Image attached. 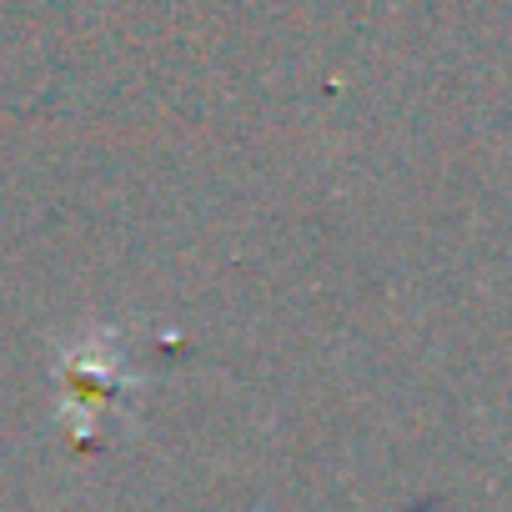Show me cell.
Returning a JSON list of instances; mask_svg holds the SVG:
<instances>
[{
	"label": "cell",
	"mask_w": 512,
	"mask_h": 512,
	"mask_svg": "<svg viewBox=\"0 0 512 512\" xmlns=\"http://www.w3.org/2000/svg\"><path fill=\"white\" fill-rule=\"evenodd\" d=\"M141 382L146 377L121 347V337L111 327H96L81 342H71L56 362V392H61L56 422L86 442L106 422H121V407L141 397Z\"/></svg>",
	"instance_id": "cell-1"
}]
</instances>
